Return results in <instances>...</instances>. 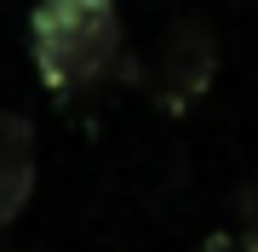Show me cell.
I'll use <instances>...</instances> for the list:
<instances>
[{
    "label": "cell",
    "instance_id": "obj_4",
    "mask_svg": "<svg viewBox=\"0 0 258 252\" xmlns=\"http://www.w3.org/2000/svg\"><path fill=\"white\" fill-rule=\"evenodd\" d=\"M230 235L241 241V252H258V172L235 189V229Z\"/></svg>",
    "mask_w": 258,
    "mask_h": 252
},
{
    "label": "cell",
    "instance_id": "obj_3",
    "mask_svg": "<svg viewBox=\"0 0 258 252\" xmlns=\"http://www.w3.org/2000/svg\"><path fill=\"white\" fill-rule=\"evenodd\" d=\"M35 178H40V160H35V121L18 115V109H0V229L29 206Z\"/></svg>",
    "mask_w": 258,
    "mask_h": 252
},
{
    "label": "cell",
    "instance_id": "obj_1",
    "mask_svg": "<svg viewBox=\"0 0 258 252\" xmlns=\"http://www.w3.org/2000/svg\"><path fill=\"white\" fill-rule=\"evenodd\" d=\"M29 57L57 103L98 92L103 80H138L115 0H35Z\"/></svg>",
    "mask_w": 258,
    "mask_h": 252
},
{
    "label": "cell",
    "instance_id": "obj_5",
    "mask_svg": "<svg viewBox=\"0 0 258 252\" xmlns=\"http://www.w3.org/2000/svg\"><path fill=\"white\" fill-rule=\"evenodd\" d=\"M201 252H241V241H235L230 229H212L207 241H201Z\"/></svg>",
    "mask_w": 258,
    "mask_h": 252
},
{
    "label": "cell",
    "instance_id": "obj_2",
    "mask_svg": "<svg viewBox=\"0 0 258 252\" xmlns=\"http://www.w3.org/2000/svg\"><path fill=\"white\" fill-rule=\"evenodd\" d=\"M138 80L155 98L161 115H189L218 80V35H212V23H201V18L172 23L155 46V63L138 69Z\"/></svg>",
    "mask_w": 258,
    "mask_h": 252
}]
</instances>
